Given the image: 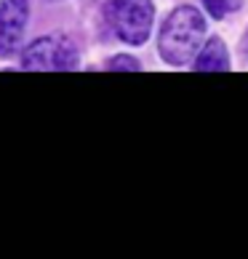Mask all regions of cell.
<instances>
[{
    "instance_id": "cell-1",
    "label": "cell",
    "mask_w": 248,
    "mask_h": 259,
    "mask_svg": "<svg viewBox=\"0 0 248 259\" xmlns=\"http://www.w3.org/2000/svg\"><path fill=\"white\" fill-rule=\"evenodd\" d=\"M203 37H206L203 14L195 6H179L176 11H171V16L163 22V30H160L158 37L160 56L176 67L189 64L203 46Z\"/></svg>"
},
{
    "instance_id": "cell-2",
    "label": "cell",
    "mask_w": 248,
    "mask_h": 259,
    "mask_svg": "<svg viewBox=\"0 0 248 259\" xmlns=\"http://www.w3.org/2000/svg\"><path fill=\"white\" fill-rule=\"evenodd\" d=\"M104 14L112 32L131 46H141L152 32L155 8L150 0H110Z\"/></svg>"
},
{
    "instance_id": "cell-3",
    "label": "cell",
    "mask_w": 248,
    "mask_h": 259,
    "mask_svg": "<svg viewBox=\"0 0 248 259\" xmlns=\"http://www.w3.org/2000/svg\"><path fill=\"white\" fill-rule=\"evenodd\" d=\"M24 70H75L78 49L67 35H45L30 43L22 54Z\"/></svg>"
},
{
    "instance_id": "cell-4",
    "label": "cell",
    "mask_w": 248,
    "mask_h": 259,
    "mask_svg": "<svg viewBox=\"0 0 248 259\" xmlns=\"http://www.w3.org/2000/svg\"><path fill=\"white\" fill-rule=\"evenodd\" d=\"M30 3L27 0H0V56H14L27 30Z\"/></svg>"
},
{
    "instance_id": "cell-5",
    "label": "cell",
    "mask_w": 248,
    "mask_h": 259,
    "mask_svg": "<svg viewBox=\"0 0 248 259\" xmlns=\"http://www.w3.org/2000/svg\"><path fill=\"white\" fill-rule=\"evenodd\" d=\"M195 70H200V72L230 70V56H227V49H224L222 37H211V40L195 54Z\"/></svg>"
},
{
    "instance_id": "cell-6",
    "label": "cell",
    "mask_w": 248,
    "mask_h": 259,
    "mask_svg": "<svg viewBox=\"0 0 248 259\" xmlns=\"http://www.w3.org/2000/svg\"><path fill=\"white\" fill-rule=\"evenodd\" d=\"M208 14H211L214 19H224L227 14H232L235 8L243 6V0H203Z\"/></svg>"
},
{
    "instance_id": "cell-7",
    "label": "cell",
    "mask_w": 248,
    "mask_h": 259,
    "mask_svg": "<svg viewBox=\"0 0 248 259\" xmlns=\"http://www.w3.org/2000/svg\"><path fill=\"white\" fill-rule=\"evenodd\" d=\"M110 70H139V62L133 56H115L110 62Z\"/></svg>"
}]
</instances>
